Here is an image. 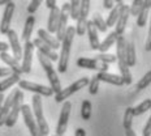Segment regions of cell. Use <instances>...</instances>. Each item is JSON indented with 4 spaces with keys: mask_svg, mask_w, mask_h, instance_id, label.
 Instances as JSON below:
<instances>
[{
    "mask_svg": "<svg viewBox=\"0 0 151 136\" xmlns=\"http://www.w3.org/2000/svg\"><path fill=\"white\" fill-rule=\"evenodd\" d=\"M74 36H76L74 26H68L67 31H65V36L60 42L61 54H60V56H59V65H58V71L60 72V73H65V72H67L69 55H70V49H72V43H73Z\"/></svg>",
    "mask_w": 151,
    "mask_h": 136,
    "instance_id": "cell-1",
    "label": "cell"
},
{
    "mask_svg": "<svg viewBox=\"0 0 151 136\" xmlns=\"http://www.w3.org/2000/svg\"><path fill=\"white\" fill-rule=\"evenodd\" d=\"M31 102H33V114L35 116V123L38 126V129H39L40 135L42 136H47L50 134V126L47 123L45 114H43V102H42V97L38 96V94H34L33 98H31Z\"/></svg>",
    "mask_w": 151,
    "mask_h": 136,
    "instance_id": "cell-2",
    "label": "cell"
},
{
    "mask_svg": "<svg viewBox=\"0 0 151 136\" xmlns=\"http://www.w3.org/2000/svg\"><path fill=\"white\" fill-rule=\"evenodd\" d=\"M38 56V60H39L40 65H42V68L45 69L47 77H48V81H50V88L52 89L53 93H59L63 88H61V83L60 80H59V76H58V72L55 71V68H53L52 65V62L50 60V59H47L46 56H43L40 52L37 54Z\"/></svg>",
    "mask_w": 151,
    "mask_h": 136,
    "instance_id": "cell-3",
    "label": "cell"
},
{
    "mask_svg": "<svg viewBox=\"0 0 151 136\" xmlns=\"http://www.w3.org/2000/svg\"><path fill=\"white\" fill-rule=\"evenodd\" d=\"M89 80H90V79L87 77V76H85V77H81V79H78V80H76L73 84H70L69 87L64 88V89H61L59 93H56L55 94V101L58 103L64 102L65 100L69 98V97H70L72 94H74L76 92H78V90L83 89L85 87H87V85H89Z\"/></svg>",
    "mask_w": 151,
    "mask_h": 136,
    "instance_id": "cell-4",
    "label": "cell"
},
{
    "mask_svg": "<svg viewBox=\"0 0 151 136\" xmlns=\"http://www.w3.org/2000/svg\"><path fill=\"white\" fill-rule=\"evenodd\" d=\"M22 101H24V93L21 89H14V97H13V102H12L11 110L7 116L5 121V126L9 128H12L16 124L18 119V115L21 113V106H22Z\"/></svg>",
    "mask_w": 151,
    "mask_h": 136,
    "instance_id": "cell-5",
    "label": "cell"
},
{
    "mask_svg": "<svg viewBox=\"0 0 151 136\" xmlns=\"http://www.w3.org/2000/svg\"><path fill=\"white\" fill-rule=\"evenodd\" d=\"M90 13V0H81L80 3V11H78V17H77V25L74 26L76 34L77 36H85L86 33V26H87V17Z\"/></svg>",
    "mask_w": 151,
    "mask_h": 136,
    "instance_id": "cell-6",
    "label": "cell"
},
{
    "mask_svg": "<svg viewBox=\"0 0 151 136\" xmlns=\"http://www.w3.org/2000/svg\"><path fill=\"white\" fill-rule=\"evenodd\" d=\"M18 87L20 89L27 90V92H33V93L38 94V96H45V97H51L53 94L52 89L50 87H46V85H40L37 83H33V81L29 80H20L18 81Z\"/></svg>",
    "mask_w": 151,
    "mask_h": 136,
    "instance_id": "cell-7",
    "label": "cell"
},
{
    "mask_svg": "<svg viewBox=\"0 0 151 136\" xmlns=\"http://www.w3.org/2000/svg\"><path fill=\"white\" fill-rule=\"evenodd\" d=\"M69 3H64L63 7L60 9V18H59V24H58V29H56V39L59 42H61L63 38L65 36V31L68 29V20H69Z\"/></svg>",
    "mask_w": 151,
    "mask_h": 136,
    "instance_id": "cell-8",
    "label": "cell"
},
{
    "mask_svg": "<svg viewBox=\"0 0 151 136\" xmlns=\"http://www.w3.org/2000/svg\"><path fill=\"white\" fill-rule=\"evenodd\" d=\"M72 111V102L64 101V105L61 107L60 116H59V122L56 126V135H64L68 128V122H69V115Z\"/></svg>",
    "mask_w": 151,
    "mask_h": 136,
    "instance_id": "cell-9",
    "label": "cell"
},
{
    "mask_svg": "<svg viewBox=\"0 0 151 136\" xmlns=\"http://www.w3.org/2000/svg\"><path fill=\"white\" fill-rule=\"evenodd\" d=\"M34 45L31 41H27L24 45L22 50V65H21V71L22 73H30L31 67H33V55H34Z\"/></svg>",
    "mask_w": 151,
    "mask_h": 136,
    "instance_id": "cell-10",
    "label": "cell"
},
{
    "mask_svg": "<svg viewBox=\"0 0 151 136\" xmlns=\"http://www.w3.org/2000/svg\"><path fill=\"white\" fill-rule=\"evenodd\" d=\"M76 64L80 68H86V69H95L98 72H108V64L102 63L94 58H78Z\"/></svg>",
    "mask_w": 151,
    "mask_h": 136,
    "instance_id": "cell-11",
    "label": "cell"
},
{
    "mask_svg": "<svg viewBox=\"0 0 151 136\" xmlns=\"http://www.w3.org/2000/svg\"><path fill=\"white\" fill-rule=\"evenodd\" d=\"M21 113H22V118L25 121V124L29 128V132L31 134V136H42L38 129V126L35 123V119L33 116V111H31L29 105H22L21 106Z\"/></svg>",
    "mask_w": 151,
    "mask_h": 136,
    "instance_id": "cell-12",
    "label": "cell"
},
{
    "mask_svg": "<svg viewBox=\"0 0 151 136\" xmlns=\"http://www.w3.org/2000/svg\"><path fill=\"white\" fill-rule=\"evenodd\" d=\"M8 41H9V49H12V54H13V58L16 60L20 62L22 59V47H21V42H20V38H18L17 33L14 30L9 29L7 33Z\"/></svg>",
    "mask_w": 151,
    "mask_h": 136,
    "instance_id": "cell-13",
    "label": "cell"
},
{
    "mask_svg": "<svg viewBox=\"0 0 151 136\" xmlns=\"http://www.w3.org/2000/svg\"><path fill=\"white\" fill-rule=\"evenodd\" d=\"M129 5L127 4H120V8H119V17H117V21H116V29H115V33L117 36H122V33L125 31V28H127V24H128V20H129Z\"/></svg>",
    "mask_w": 151,
    "mask_h": 136,
    "instance_id": "cell-14",
    "label": "cell"
},
{
    "mask_svg": "<svg viewBox=\"0 0 151 136\" xmlns=\"http://www.w3.org/2000/svg\"><path fill=\"white\" fill-rule=\"evenodd\" d=\"M14 3L11 1L5 5V9L3 12V17H1V24H0V33L1 34H7L8 30L11 29V24H12V17L14 13Z\"/></svg>",
    "mask_w": 151,
    "mask_h": 136,
    "instance_id": "cell-15",
    "label": "cell"
},
{
    "mask_svg": "<svg viewBox=\"0 0 151 136\" xmlns=\"http://www.w3.org/2000/svg\"><path fill=\"white\" fill-rule=\"evenodd\" d=\"M31 42H33L34 47H37V49H38V52H40L43 56H46L47 59H50V60H53V62L59 59V55H58V54L53 51V50L50 49V47L47 46V45H45V43H43L42 41L39 39V38H34Z\"/></svg>",
    "mask_w": 151,
    "mask_h": 136,
    "instance_id": "cell-16",
    "label": "cell"
},
{
    "mask_svg": "<svg viewBox=\"0 0 151 136\" xmlns=\"http://www.w3.org/2000/svg\"><path fill=\"white\" fill-rule=\"evenodd\" d=\"M38 38H39L45 45L48 46L51 50H53V51L58 50V49H60V42H59L55 37H52V34H50L48 31L45 30V29L38 30Z\"/></svg>",
    "mask_w": 151,
    "mask_h": 136,
    "instance_id": "cell-17",
    "label": "cell"
},
{
    "mask_svg": "<svg viewBox=\"0 0 151 136\" xmlns=\"http://www.w3.org/2000/svg\"><path fill=\"white\" fill-rule=\"evenodd\" d=\"M59 18H60V8L55 7L50 9V16H48V23H47V31L50 34L56 33L59 24Z\"/></svg>",
    "mask_w": 151,
    "mask_h": 136,
    "instance_id": "cell-18",
    "label": "cell"
},
{
    "mask_svg": "<svg viewBox=\"0 0 151 136\" xmlns=\"http://www.w3.org/2000/svg\"><path fill=\"white\" fill-rule=\"evenodd\" d=\"M96 77L99 79V81H104V83H107V84L116 85V87H121V85H124L120 75L109 73V72H98V73H96Z\"/></svg>",
    "mask_w": 151,
    "mask_h": 136,
    "instance_id": "cell-19",
    "label": "cell"
},
{
    "mask_svg": "<svg viewBox=\"0 0 151 136\" xmlns=\"http://www.w3.org/2000/svg\"><path fill=\"white\" fill-rule=\"evenodd\" d=\"M86 33H87V36H89L91 50H98L99 45H100V41H99V37H98V30H96V28L94 26V24L91 23V21H87Z\"/></svg>",
    "mask_w": 151,
    "mask_h": 136,
    "instance_id": "cell-20",
    "label": "cell"
},
{
    "mask_svg": "<svg viewBox=\"0 0 151 136\" xmlns=\"http://www.w3.org/2000/svg\"><path fill=\"white\" fill-rule=\"evenodd\" d=\"M13 97H14V90L3 101V105L0 107V127L5 124V121H7V116L9 114V110H11L12 102H13Z\"/></svg>",
    "mask_w": 151,
    "mask_h": 136,
    "instance_id": "cell-21",
    "label": "cell"
},
{
    "mask_svg": "<svg viewBox=\"0 0 151 136\" xmlns=\"http://www.w3.org/2000/svg\"><path fill=\"white\" fill-rule=\"evenodd\" d=\"M0 59L8 65L9 68L12 69L13 73H17V75H21L22 71H21V64L18 60H16L12 55H9L8 52H0Z\"/></svg>",
    "mask_w": 151,
    "mask_h": 136,
    "instance_id": "cell-22",
    "label": "cell"
},
{
    "mask_svg": "<svg viewBox=\"0 0 151 136\" xmlns=\"http://www.w3.org/2000/svg\"><path fill=\"white\" fill-rule=\"evenodd\" d=\"M150 8H151V0H143L141 12L137 16V25L139 28H143L147 24V18H149V15H150Z\"/></svg>",
    "mask_w": 151,
    "mask_h": 136,
    "instance_id": "cell-23",
    "label": "cell"
},
{
    "mask_svg": "<svg viewBox=\"0 0 151 136\" xmlns=\"http://www.w3.org/2000/svg\"><path fill=\"white\" fill-rule=\"evenodd\" d=\"M127 45H128V42H127V39H125V37L119 36L117 39H116V59H117V62H125Z\"/></svg>",
    "mask_w": 151,
    "mask_h": 136,
    "instance_id": "cell-24",
    "label": "cell"
},
{
    "mask_svg": "<svg viewBox=\"0 0 151 136\" xmlns=\"http://www.w3.org/2000/svg\"><path fill=\"white\" fill-rule=\"evenodd\" d=\"M34 25H35V17L31 15L26 18L25 25H24V29H22V41L24 42L30 41V37H31L33 30H34Z\"/></svg>",
    "mask_w": 151,
    "mask_h": 136,
    "instance_id": "cell-25",
    "label": "cell"
},
{
    "mask_svg": "<svg viewBox=\"0 0 151 136\" xmlns=\"http://www.w3.org/2000/svg\"><path fill=\"white\" fill-rule=\"evenodd\" d=\"M21 80V75H17V73H12L9 77L4 79L3 81H0V93L5 92L7 89H9L11 87L18 84V81Z\"/></svg>",
    "mask_w": 151,
    "mask_h": 136,
    "instance_id": "cell-26",
    "label": "cell"
},
{
    "mask_svg": "<svg viewBox=\"0 0 151 136\" xmlns=\"http://www.w3.org/2000/svg\"><path fill=\"white\" fill-rule=\"evenodd\" d=\"M137 60V54H136V47L133 42H128L127 45V55H125V62H127L128 67H133L136 65Z\"/></svg>",
    "mask_w": 151,
    "mask_h": 136,
    "instance_id": "cell-27",
    "label": "cell"
},
{
    "mask_svg": "<svg viewBox=\"0 0 151 136\" xmlns=\"http://www.w3.org/2000/svg\"><path fill=\"white\" fill-rule=\"evenodd\" d=\"M117 37H119V36L115 33V31H111V33H109L108 36L106 37V39L103 41V42H100V45H99V49H98V50H99L100 52H107V51H108V50L112 47L113 43L116 42Z\"/></svg>",
    "mask_w": 151,
    "mask_h": 136,
    "instance_id": "cell-28",
    "label": "cell"
},
{
    "mask_svg": "<svg viewBox=\"0 0 151 136\" xmlns=\"http://www.w3.org/2000/svg\"><path fill=\"white\" fill-rule=\"evenodd\" d=\"M119 64V69H120V76L122 79V83L127 84V85H130L132 84V72L129 67L127 65V63L125 62H117Z\"/></svg>",
    "mask_w": 151,
    "mask_h": 136,
    "instance_id": "cell-29",
    "label": "cell"
},
{
    "mask_svg": "<svg viewBox=\"0 0 151 136\" xmlns=\"http://www.w3.org/2000/svg\"><path fill=\"white\" fill-rule=\"evenodd\" d=\"M151 109V100L147 98L143 102H141L139 105H137L136 107H133V115L134 116H138V115H142L146 111H149Z\"/></svg>",
    "mask_w": 151,
    "mask_h": 136,
    "instance_id": "cell-30",
    "label": "cell"
},
{
    "mask_svg": "<svg viewBox=\"0 0 151 136\" xmlns=\"http://www.w3.org/2000/svg\"><path fill=\"white\" fill-rule=\"evenodd\" d=\"M91 23L94 24V26L96 28V30L102 31V33H106L107 29H108L107 25H106V21L103 20V17L99 13H94L93 15V20H91Z\"/></svg>",
    "mask_w": 151,
    "mask_h": 136,
    "instance_id": "cell-31",
    "label": "cell"
},
{
    "mask_svg": "<svg viewBox=\"0 0 151 136\" xmlns=\"http://www.w3.org/2000/svg\"><path fill=\"white\" fill-rule=\"evenodd\" d=\"M119 8H120V4H116V5H113V7L111 8L109 16H108V18H107V21H106L107 28L115 26L116 21H117V17H119Z\"/></svg>",
    "mask_w": 151,
    "mask_h": 136,
    "instance_id": "cell-32",
    "label": "cell"
},
{
    "mask_svg": "<svg viewBox=\"0 0 151 136\" xmlns=\"http://www.w3.org/2000/svg\"><path fill=\"white\" fill-rule=\"evenodd\" d=\"M91 110H93V105L89 100H83L82 105H81V116L83 121H89L91 116Z\"/></svg>",
    "mask_w": 151,
    "mask_h": 136,
    "instance_id": "cell-33",
    "label": "cell"
},
{
    "mask_svg": "<svg viewBox=\"0 0 151 136\" xmlns=\"http://www.w3.org/2000/svg\"><path fill=\"white\" fill-rule=\"evenodd\" d=\"M133 107H127V110H125L124 113V119H122V126H124V128H132V124H133Z\"/></svg>",
    "mask_w": 151,
    "mask_h": 136,
    "instance_id": "cell-34",
    "label": "cell"
},
{
    "mask_svg": "<svg viewBox=\"0 0 151 136\" xmlns=\"http://www.w3.org/2000/svg\"><path fill=\"white\" fill-rule=\"evenodd\" d=\"M94 59H96V60H99L102 63H106V64L115 63L116 60H117V59H116V55H113V54H107V52H100Z\"/></svg>",
    "mask_w": 151,
    "mask_h": 136,
    "instance_id": "cell-35",
    "label": "cell"
},
{
    "mask_svg": "<svg viewBox=\"0 0 151 136\" xmlns=\"http://www.w3.org/2000/svg\"><path fill=\"white\" fill-rule=\"evenodd\" d=\"M80 3L81 0H70L69 3V17H72L73 20H77L78 17V11H80Z\"/></svg>",
    "mask_w": 151,
    "mask_h": 136,
    "instance_id": "cell-36",
    "label": "cell"
},
{
    "mask_svg": "<svg viewBox=\"0 0 151 136\" xmlns=\"http://www.w3.org/2000/svg\"><path fill=\"white\" fill-rule=\"evenodd\" d=\"M150 83H151V71H147V73L137 83L136 88H137V89H139V90L146 89V88L150 85Z\"/></svg>",
    "mask_w": 151,
    "mask_h": 136,
    "instance_id": "cell-37",
    "label": "cell"
},
{
    "mask_svg": "<svg viewBox=\"0 0 151 136\" xmlns=\"http://www.w3.org/2000/svg\"><path fill=\"white\" fill-rule=\"evenodd\" d=\"M99 84H100V81H99V79L96 77V75H94L93 77L89 80V92H90V94H96L98 93V90H99Z\"/></svg>",
    "mask_w": 151,
    "mask_h": 136,
    "instance_id": "cell-38",
    "label": "cell"
},
{
    "mask_svg": "<svg viewBox=\"0 0 151 136\" xmlns=\"http://www.w3.org/2000/svg\"><path fill=\"white\" fill-rule=\"evenodd\" d=\"M143 0H133L132 5H129V13L132 16H138V13L141 12V8H142Z\"/></svg>",
    "mask_w": 151,
    "mask_h": 136,
    "instance_id": "cell-39",
    "label": "cell"
},
{
    "mask_svg": "<svg viewBox=\"0 0 151 136\" xmlns=\"http://www.w3.org/2000/svg\"><path fill=\"white\" fill-rule=\"evenodd\" d=\"M43 3V0H31L30 4L27 5V12H29L30 15H34L35 12L38 11V8H39V5Z\"/></svg>",
    "mask_w": 151,
    "mask_h": 136,
    "instance_id": "cell-40",
    "label": "cell"
},
{
    "mask_svg": "<svg viewBox=\"0 0 151 136\" xmlns=\"http://www.w3.org/2000/svg\"><path fill=\"white\" fill-rule=\"evenodd\" d=\"M13 72L9 67H0V77H9Z\"/></svg>",
    "mask_w": 151,
    "mask_h": 136,
    "instance_id": "cell-41",
    "label": "cell"
},
{
    "mask_svg": "<svg viewBox=\"0 0 151 136\" xmlns=\"http://www.w3.org/2000/svg\"><path fill=\"white\" fill-rule=\"evenodd\" d=\"M142 135L143 136H150L151 135V118L147 119V123H146V126H145V128L142 131Z\"/></svg>",
    "mask_w": 151,
    "mask_h": 136,
    "instance_id": "cell-42",
    "label": "cell"
},
{
    "mask_svg": "<svg viewBox=\"0 0 151 136\" xmlns=\"http://www.w3.org/2000/svg\"><path fill=\"white\" fill-rule=\"evenodd\" d=\"M113 5H115L113 0H103V7H104V9H111Z\"/></svg>",
    "mask_w": 151,
    "mask_h": 136,
    "instance_id": "cell-43",
    "label": "cell"
},
{
    "mask_svg": "<svg viewBox=\"0 0 151 136\" xmlns=\"http://www.w3.org/2000/svg\"><path fill=\"white\" fill-rule=\"evenodd\" d=\"M45 1H46V7L48 9H52V8L58 7V5H56V0H45Z\"/></svg>",
    "mask_w": 151,
    "mask_h": 136,
    "instance_id": "cell-44",
    "label": "cell"
},
{
    "mask_svg": "<svg viewBox=\"0 0 151 136\" xmlns=\"http://www.w3.org/2000/svg\"><path fill=\"white\" fill-rule=\"evenodd\" d=\"M146 51L149 52L150 50H151V30H149V36H147V42H146Z\"/></svg>",
    "mask_w": 151,
    "mask_h": 136,
    "instance_id": "cell-45",
    "label": "cell"
},
{
    "mask_svg": "<svg viewBox=\"0 0 151 136\" xmlns=\"http://www.w3.org/2000/svg\"><path fill=\"white\" fill-rule=\"evenodd\" d=\"M9 50V45L5 42H0V52H7Z\"/></svg>",
    "mask_w": 151,
    "mask_h": 136,
    "instance_id": "cell-46",
    "label": "cell"
},
{
    "mask_svg": "<svg viewBox=\"0 0 151 136\" xmlns=\"http://www.w3.org/2000/svg\"><path fill=\"white\" fill-rule=\"evenodd\" d=\"M74 136H86V131H85L83 128H77L76 129Z\"/></svg>",
    "mask_w": 151,
    "mask_h": 136,
    "instance_id": "cell-47",
    "label": "cell"
},
{
    "mask_svg": "<svg viewBox=\"0 0 151 136\" xmlns=\"http://www.w3.org/2000/svg\"><path fill=\"white\" fill-rule=\"evenodd\" d=\"M125 134H127V136H137V134L133 131V128H127L125 129Z\"/></svg>",
    "mask_w": 151,
    "mask_h": 136,
    "instance_id": "cell-48",
    "label": "cell"
},
{
    "mask_svg": "<svg viewBox=\"0 0 151 136\" xmlns=\"http://www.w3.org/2000/svg\"><path fill=\"white\" fill-rule=\"evenodd\" d=\"M11 1H13V0H0V5H7Z\"/></svg>",
    "mask_w": 151,
    "mask_h": 136,
    "instance_id": "cell-49",
    "label": "cell"
},
{
    "mask_svg": "<svg viewBox=\"0 0 151 136\" xmlns=\"http://www.w3.org/2000/svg\"><path fill=\"white\" fill-rule=\"evenodd\" d=\"M4 98H5V97H4V94H3V93H0V107H1V105H3V101H4Z\"/></svg>",
    "mask_w": 151,
    "mask_h": 136,
    "instance_id": "cell-50",
    "label": "cell"
},
{
    "mask_svg": "<svg viewBox=\"0 0 151 136\" xmlns=\"http://www.w3.org/2000/svg\"><path fill=\"white\" fill-rule=\"evenodd\" d=\"M116 4H122V0H113Z\"/></svg>",
    "mask_w": 151,
    "mask_h": 136,
    "instance_id": "cell-51",
    "label": "cell"
},
{
    "mask_svg": "<svg viewBox=\"0 0 151 136\" xmlns=\"http://www.w3.org/2000/svg\"><path fill=\"white\" fill-rule=\"evenodd\" d=\"M53 136H61V135H53ZM63 136H64V135H63Z\"/></svg>",
    "mask_w": 151,
    "mask_h": 136,
    "instance_id": "cell-52",
    "label": "cell"
}]
</instances>
